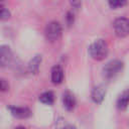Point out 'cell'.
<instances>
[{"label": "cell", "mask_w": 129, "mask_h": 129, "mask_svg": "<svg viewBox=\"0 0 129 129\" xmlns=\"http://www.w3.org/2000/svg\"><path fill=\"white\" fill-rule=\"evenodd\" d=\"M89 53L92 58L95 60H103L108 54V44L107 42L102 39H96L90 46H89Z\"/></svg>", "instance_id": "6da1fadb"}, {"label": "cell", "mask_w": 129, "mask_h": 129, "mask_svg": "<svg viewBox=\"0 0 129 129\" xmlns=\"http://www.w3.org/2000/svg\"><path fill=\"white\" fill-rule=\"evenodd\" d=\"M123 67H124V63L119 59H112L108 61L103 67V70H102L104 78L107 80H111L115 78L123 70Z\"/></svg>", "instance_id": "7a4b0ae2"}, {"label": "cell", "mask_w": 129, "mask_h": 129, "mask_svg": "<svg viewBox=\"0 0 129 129\" xmlns=\"http://www.w3.org/2000/svg\"><path fill=\"white\" fill-rule=\"evenodd\" d=\"M61 33H62V28H61V25L59 24V22H57V21L49 22L46 25L45 30H44L45 37L50 42L58 40L60 35H61Z\"/></svg>", "instance_id": "3957f363"}, {"label": "cell", "mask_w": 129, "mask_h": 129, "mask_svg": "<svg viewBox=\"0 0 129 129\" xmlns=\"http://www.w3.org/2000/svg\"><path fill=\"white\" fill-rule=\"evenodd\" d=\"M113 28L115 34L118 37L124 38L129 34V20L126 17H119L115 19L113 23Z\"/></svg>", "instance_id": "277c9868"}, {"label": "cell", "mask_w": 129, "mask_h": 129, "mask_svg": "<svg viewBox=\"0 0 129 129\" xmlns=\"http://www.w3.org/2000/svg\"><path fill=\"white\" fill-rule=\"evenodd\" d=\"M13 59V53L9 45H0V68H5L11 63Z\"/></svg>", "instance_id": "5b68a950"}, {"label": "cell", "mask_w": 129, "mask_h": 129, "mask_svg": "<svg viewBox=\"0 0 129 129\" xmlns=\"http://www.w3.org/2000/svg\"><path fill=\"white\" fill-rule=\"evenodd\" d=\"M11 115L17 119H27L32 115V112L27 107H18V106H10L8 107Z\"/></svg>", "instance_id": "8992f818"}, {"label": "cell", "mask_w": 129, "mask_h": 129, "mask_svg": "<svg viewBox=\"0 0 129 129\" xmlns=\"http://www.w3.org/2000/svg\"><path fill=\"white\" fill-rule=\"evenodd\" d=\"M105 96H106V89L102 85L94 87L91 92V98H92L93 102L96 104H101L104 101Z\"/></svg>", "instance_id": "52a82bcc"}, {"label": "cell", "mask_w": 129, "mask_h": 129, "mask_svg": "<svg viewBox=\"0 0 129 129\" xmlns=\"http://www.w3.org/2000/svg\"><path fill=\"white\" fill-rule=\"evenodd\" d=\"M62 105L68 111H73L75 109L77 105V101H76L75 96L71 92L67 91L62 94Z\"/></svg>", "instance_id": "ba28073f"}, {"label": "cell", "mask_w": 129, "mask_h": 129, "mask_svg": "<svg viewBox=\"0 0 129 129\" xmlns=\"http://www.w3.org/2000/svg\"><path fill=\"white\" fill-rule=\"evenodd\" d=\"M63 77H64V74H63V70L60 66L56 64L54 67H52L51 69V74H50V78H51V82L54 84V85H59L62 83L63 81Z\"/></svg>", "instance_id": "9c48e42d"}, {"label": "cell", "mask_w": 129, "mask_h": 129, "mask_svg": "<svg viewBox=\"0 0 129 129\" xmlns=\"http://www.w3.org/2000/svg\"><path fill=\"white\" fill-rule=\"evenodd\" d=\"M41 61H42V55L41 54H35L29 60V62L27 64V72L29 74H36L39 70Z\"/></svg>", "instance_id": "30bf717a"}, {"label": "cell", "mask_w": 129, "mask_h": 129, "mask_svg": "<svg viewBox=\"0 0 129 129\" xmlns=\"http://www.w3.org/2000/svg\"><path fill=\"white\" fill-rule=\"evenodd\" d=\"M128 102H129V95L128 91L125 90L117 99V108L121 111H124L128 107Z\"/></svg>", "instance_id": "8fae6325"}, {"label": "cell", "mask_w": 129, "mask_h": 129, "mask_svg": "<svg viewBox=\"0 0 129 129\" xmlns=\"http://www.w3.org/2000/svg\"><path fill=\"white\" fill-rule=\"evenodd\" d=\"M39 101L45 105H52L54 102V94L51 91L43 92L39 96Z\"/></svg>", "instance_id": "7c38bea8"}, {"label": "cell", "mask_w": 129, "mask_h": 129, "mask_svg": "<svg viewBox=\"0 0 129 129\" xmlns=\"http://www.w3.org/2000/svg\"><path fill=\"white\" fill-rule=\"evenodd\" d=\"M108 4L111 8L117 9V8L124 7L127 4V0H108Z\"/></svg>", "instance_id": "4fadbf2b"}, {"label": "cell", "mask_w": 129, "mask_h": 129, "mask_svg": "<svg viewBox=\"0 0 129 129\" xmlns=\"http://www.w3.org/2000/svg\"><path fill=\"white\" fill-rule=\"evenodd\" d=\"M10 16H11V12H10V10H9L8 8H6V7L0 6V21L9 19Z\"/></svg>", "instance_id": "5bb4252c"}, {"label": "cell", "mask_w": 129, "mask_h": 129, "mask_svg": "<svg viewBox=\"0 0 129 129\" xmlns=\"http://www.w3.org/2000/svg\"><path fill=\"white\" fill-rule=\"evenodd\" d=\"M8 90H9V83L5 79L0 78V91L5 92V91H8Z\"/></svg>", "instance_id": "9a60e30c"}, {"label": "cell", "mask_w": 129, "mask_h": 129, "mask_svg": "<svg viewBox=\"0 0 129 129\" xmlns=\"http://www.w3.org/2000/svg\"><path fill=\"white\" fill-rule=\"evenodd\" d=\"M75 21V17H74V14L72 12H68L67 13V23L69 26H71Z\"/></svg>", "instance_id": "2e32d148"}, {"label": "cell", "mask_w": 129, "mask_h": 129, "mask_svg": "<svg viewBox=\"0 0 129 129\" xmlns=\"http://www.w3.org/2000/svg\"><path fill=\"white\" fill-rule=\"evenodd\" d=\"M70 3L75 9H80L82 6V0H70Z\"/></svg>", "instance_id": "e0dca14e"}, {"label": "cell", "mask_w": 129, "mask_h": 129, "mask_svg": "<svg viewBox=\"0 0 129 129\" xmlns=\"http://www.w3.org/2000/svg\"><path fill=\"white\" fill-rule=\"evenodd\" d=\"M0 1H1V0H0Z\"/></svg>", "instance_id": "ac0fdd59"}]
</instances>
